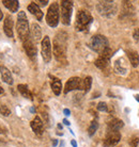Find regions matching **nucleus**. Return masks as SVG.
<instances>
[{
	"mask_svg": "<svg viewBox=\"0 0 139 147\" xmlns=\"http://www.w3.org/2000/svg\"><path fill=\"white\" fill-rule=\"evenodd\" d=\"M2 18H3V14H2V12L0 10V20H2Z\"/></svg>",
	"mask_w": 139,
	"mask_h": 147,
	"instance_id": "nucleus-35",
	"label": "nucleus"
},
{
	"mask_svg": "<svg viewBox=\"0 0 139 147\" xmlns=\"http://www.w3.org/2000/svg\"><path fill=\"white\" fill-rule=\"evenodd\" d=\"M39 3H40L42 7H45V5L48 3V1L47 0H43V1H39Z\"/></svg>",
	"mask_w": 139,
	"mask_h": 147,
	"instance_id": "nucleus-30",
	"label": "nucleus"
},
{
	"mask_svg": "<svg viewBox=\"0 0 139 147\" xmlns=\"http://www.w3.org/2000/svg\"><path fill=\"white\" fill-rule=\"evenodd\" d=\"M123 126H124V123L121 119L114 118L108 123V131H119Z\"/></svg>",
	"mask_w": 139,
	"mask_h": 147,
	"instance_id": "nucleus-18",
	"label": "nucleus"
},
{
	"mask_svg": "<svg viewBox=\"0 0 139 147\" xmlns=\"http://www.w3.org/2000/svg\"><path fill=\"white\" fill-rule=\"evenodd\" d=\"M121 140V134L119 131H108L104 140V146L112 147L116 146Z\"/></svg>",
	"mask_w": 139,
	"mask_h": 147,
	"instance_id": "nucleus-11",
	"label": "nucleus"
},
{
	"mask_svg": "<svg viewBox=\"0 0 139 147\" xmlns=\"http://www.w3.org/2000/svg\"><path fill=\"white\" fill-rule=\"evenodd\" d=\"M30 126L32 128L33 132L35 133L37 136H42L43 132H44V124H43L42 119L39 116H35V117L33 118V121H31Z\"/></svg>",
	"mask_w": 139,
	"mask_h": 147,
	"instance_id": "nucleus-13",
	"label": "nucleus"
},
{
	"mask_svg": "<svg viewBox=\"0 0 139 147\" xmlns=\"http://www.w3.org/2000/svg\"><path fill=\"white\" fill-rule=\"evenodd\" d=\"M58 128H59V129H62V126H61L60 124H59V125H58Z\"/></svg>",
	"mask_w": 139,
	"mask_h": 147,
	"instance_id": "nucleus-39",
	"label": "nucleus"
},
{
	"mask_svg": "<svg viewBox=\"0 0 139 147\" xmlns=\"http://www.w3.org/2000/svg\"><path fill=\"white\" fill-rule=\"evenodd\" d=\"M133 37H134V40L139 42V29H135L134 31V33H133Z\"/></svg>",
	"mask_w": 139,
	"mask_h": 147,
	"instance_id": "nucleus-29",
	"label": "nucleus"
},
{
	"mask_svg": "<svg viewBox=\"0 0 139 147\" xmlns=\"http://www.w3.org/2000/svg\"><path fill=\"white\" fill-rule=\"evenodd\" d=\"M126 55L132 64L133 67H137L139 65V55L135 50H126Z\"/></svg>",
	"mask_w": 139,
	"mask_h": 147,
	"instance_id": "nucleus-20",
	"label": "nucleus"
},
{
	"mask_svg": "<svg viewBox=\"0 0 139 147\" xmlns=\"http://www.w3.org/2000/svg\"><path fill=\"white\" fill-rule=\"evenodd\" d=\"M16 30H17V34L18 37L22 42L29 38L30 29H29V22L28 18L25 12L20 11L17 15V22H16Z\"/></svg>",
	"mask_w": 139,
	"mask_h": 147,
	"instance_id": "nucleus-1",
	"label": "nucleus"
},
{
	"mask_svg": "<svg viewBox=\"0 0 139 147\" xmlns=\"http://www.w3.org/2000/svg\"><path fill=\"white\" fill-rule=\"evenodd\" d=\"M97 128H99V123L96 121H92L91 124H90V126H89V129H88V133L89 136H92L93 134L95 133V131L97 130Z\"/></svg>",
	"mask_w": 139,
	"mask_h": 147,
	"instance_id": "nucleus-24",
	"label": "nucleus"
},
{
	"mask_svg": "<svg viewBox=\"0 0 139 147\" xmlns=\"http://www.w3.org/2000/svg\"><path fill=\"white\" fill-rule=\"evenodd\" d=\"M0 114H2L3 116H9L11 114V111H10V109L7 106L2 105V106H0Z\"/></svg>",
	"mask_w": 139,
	"mask_h": 147,
	"instance_id": "nucleus-26",
	"label": "nucleus"
},
{
	"mask_svg": "<svg viewBox=\"0 0 139 147\" xmlns=\"http://www.w3.org/2000/svg\"><path fill=\"white\" fill-rule=\"evenodd\" d=\"M57 145H58V140H56V139L55 140H52V146L56 147Z\"/></svg>",
	"mask_w": 139,
	"mask_h": 147,
	"instance_id": "nucleus-33",
	"label": "nucleus"
},
{
	"mask_svg": "<svg viewBox=\"0 0 139 147\" xmlns=\"http://www.w3.org/2000/svg\"><path fill=\"white\" fill-rule=\"evenodd\" d=\"M30 33H31V36H32V40H34V42H39L42 38V30H41V27L37 24H32L31 25Z\"/></svg>",
	"mask_w": 139,
	"mask_h": 147,
	"instance_id": "nucleus-17",
	"label": "nucleus"
},
{
	"mask_svg": "<svg viewBox=\"0 0 139 147\" xmlns=\"http://www.w3.org/2000/svg\"><path fill=\"white\" fill-rule=\"evenodd\" d=\"M13 26H14V22H13L12 16L7 15L5 19H4L3 24V31L4 33L7 34V37H13Z\"/></svg>",
	"mask_w": 139,
	"mask_h": 147,
	"instance_id": "nucleus-14",
	"label": "nucleus"
},
{
	"mask_svg": "<svg viewBox=\"0 0 139 147\" xmlns=\"http://www.w3.org/2000/svg\"><path fill=\"white\" fill-rule=\"evenodd\" d=\"M71 144H72V146H73V147H77V143H76V141H75V140L71 141Z\"/></svg>",
	"mask_w": 139,
	"mask_h": 147,
	"instance_id": "nucleus-32",
	"label": "nucleus"
},
{
	"mask_svg": "<svg viewBox=\"0 0 139 147\" xmlns=\"http://www.w3.org/2000/svg\"><path fill=\"white\" fill-rule=\"evenodd\" d=\"M2 3L4 4V7H7L12 13L18 11L19 7V2L17 0H2Z\"/></svg>",
	"mask_w": 139,
	"mask_h": 147,
	"instance_id": "nucleus-21",
	"label": "nucleus"
},
{
	"mask_svg": "<svg viewBox=\"0 0 139 147\" xmlns=\"http://www.w3.org/2000/svg\"><path fill=\"white\" fill-rule=\"evenodd\" d=\"M50 78L52 79L51 80V88H52V92L55 93V95L59 96L61 94V91H62V83H61V81L59 80L58 78H54L51 77Z\"/></svg>",
	"mask_w": 139,
	"mask_h": 147,
	"instance_id": "nucleus-19",
	"label": "nucleus"
},
{
	"mask_svg": "<svg viewBox=\"0 0 139 147\" xmlns=\"http://www.w3.org/2000/svg\"><path fill=\"white\" fill-rule=\"evenodd\" d=\"M4 132V130H3V128H2V127H1V126H0V134H2V133Z\"/></svg>",
	"mask_w": 139,
	"mask_h": 147,
	"instance_id": "nucleus-36",
	"label": "nucleus"
},
{
	"mask_svg": "<svg viewBox=\"0 0 139 147\" xmlns=\"http://www.w3.org/2000/svg\"><path fill=\"white\" fill-rule=\"evenodd\" d=\"M91 85H92V78L90 76L84 78V92H89L90 91V88H91Z\"/></svg>",
	"mask_w": 139,
	"mask_h": 147,
	"instance_id": "nucleus-25",
	"label": "nucleus"
},
{
	"mask_svg": "<svg viewBox=\"0 0 139 147\" xmlns=\"http://www.w3.org/2000/svg\"><path fill=\"white\" fill-rule=\"evenodd\" d=\"M97 110L101 111V112H107L108 111V106H107L106 102H99L97 105Z\"/></svg>",
	"mask_w": 139,
	"mask_h": 147,
	"instance_id": "nucleus-27",
	"label": "nucleus"
},
{
	"mask_svg": "<svg viewBox=\"0 0 139 147\" xmlns=\"http://www.w3.org/2000/svg\"><path fill=\"white\" fill-rule=\"evenodd\" d=\"M135 99L139 102V95H136V96H135Z\"/></svg>",
	"mask_w": 139,
	"mask_h": 147,
	"instance_id": "nucleus-37",
	"label": "nucleus"
},
{
	"mask_svg": "<svg viewBox=\"0 0 139 147\" xmlns=\"http://www.w3.org/2000/svg\"><path fill=\"white\" fill-rule=\"evenodd\" d=\"M17 90H18V92L22 94L25 98H27V99H30L32 100L33 97H32V94L30 93L29 88H28V86L26 84H18V86H17Z\"/></svg>",
	"mask_w": 139,
	"mask_h": 147,
	"instance_id": "nucleus-23",
	"label": "nucleus"
},
{
	"mask_svg": "<svg viewBox=\"0 0 139 147\" xmlns=\"http://www.w3.org/2000/svg\"><path fill=\"white\" fill-rule=\"evenodd\" d=\"M80 91L84 90V80H81L79 77L70 78L64 86V94L72 92V91Z\"/></svg>",
	"mask_w": 139,
	"mask_h": 147,
	"instance_id": "nucleus-9",
	"label": "nucleus"
},
{
	"mask_svg": "<svg viewBox=\"0 0 139 147\" xmlns=\"http://www.w3.org/2000/svg\"><path fill=\"white\" fill-rule=\"evenodd\" d=\"M96 10L104 17H112L117 13V5L114 1H99L96 4Z\"/></svg>",
	"mask_w": 139,
	"mask_h": 147,
	"instance_id": "nucleus-3",
	"label": "nucleus"
},
{
	"mask_svg": "<svg viewBox=\"0 0 139 147\" xmlns=\"http://www.w3.org/2000/svg\"><path fill=\"white\" fill-rule=\"evenodd\" d=\"M24 49H25L26 53H27V55H28L29 58H31V59H34V58H35V55H37V46H35L34 42H33L30 37L24 42Z\"/></svg>",
	"mask_w": 139,
	"mask_h": 147,
	"instance_id": "nucleus-12",
	"label": "nucleus"
},
{
	"mask_svg": "<svg viewBox=\"0 0 139 147\" xmlns=\"http://www.w3.org/2000/svg\"><path fill=\"white\" fill-rule=\"evenodd\" d=\"M60 18V10H59V4L57 2H54L49 5L46 14V22L51 28H56L59 24Z\"/></svg>",
	"mask_w": 139,
	"mask_h": 147,
	"instance_id": "nucleus-6",
	"label": "nucleus"
},
{
	"mask_svg": "<svg viewBox=\"0 0 139 147\" xmlns=\"http://www.w3.org/2000/svg\"><path fill=\"white\" fill-rule=\"evenodd\" d=\"M0 73H1V78H2V81L5 82L7 84H13V77H12L11 71L7 69L5 66H0Z\"/></svg>",
	"mask_w": 139,
	"mask_h": 147,
	"instance_id": "nucleus-15",
	"label": "nucleus"
},
{
	"mask_svg": "<svg viewBox=\"0 0 139 147\" xmlns=\"http://www.w3.org/2000/svg\"><path fill=\"white\" fill-rule=\"evenodd\" d=\"M28 11L32 15H34L37 20H42V18H43V12L41 11V9L35 2H31L28 5Z\"/></svg>",
	"mask_w": 139,
	"mask_h": 147,
	"instance_id": "nucleus-16",
	"label": "nucleus"
},
{
	"mask_svg": "<svg viewBox=\"0 0 139 147\" xmlns=\"http://www.w3.org/2000/svg\"><path fill=\"white\" fill-rule=\"evenodd\" d=\"M92 20H93V17H92L91 13L86 10H81L77 13L76 16V29L78 31L88 30Z\"/></svg>",
	"mask_w": 139,
	"mask_h": 147,
	"instance_id": "nucleus-2",
	"label": "nucleus"
},
{
	"mask_svg": "<svg viewBox=\"0 0 139 147\" xmlns=\"http://www.w3.org/2000/svg\"><path fill=\"white\" fill-rule=\"evenodd\" d=\"M54 55H55L56 59L59 62H65L66 61V47H65V42L62 40L60 34L56 36L54 40Z\"/></svg>",
	"mask_w": 139,
	"mask_h": 147,
	"instance_id": "nucleus-4",
	"label": "nucleus"
},
{
	"mask_svg": "<svg viewBox=\"0 0 139 147\" xmlns=\"http://www.w3.org/2000/svg\"><path fill=\"white\" fill-rule=\"evenodd\" d=\"M111 55H112V51H111V49L109 47L105 49L102 53H99V57L97 59L95 60V66L99 67V69H106L107 67H108V64H109V60L111 58Z\"/></svg>",
	"mask_w": 139,
	"mask_h": 147,
	"instance_id": "nucleus-8",
	"label": "nucleus"
},
{
	"mask_svg": "<svg viewBox=\"0 0 139 147\" xmlns=\"http://www.w3.org/2000/svg\"><path fill=\"white\" fill-rule=\"evenodd\" d=\"M89 46L95 52L102 53L105 49L109 47V43H108V40L104 35L97 34V35H94V36L91 37V40L89 42Z\"/></svg>",
	"mask_w": 139,
	"mask_h": 147,
	"instance_id": "nucleus-5",
	"label": "nucleus"
},
{
	"mask_svg": "<svg viewBox=\"0 0 139 147\" xmlns=\"http://www.w3.org/2000/svg\"><path fill=\"white\" fill-rule=\"evenodd\" d=\"M72 11H73V2L70 0L61 1V18L62 22L66 26L71 24V17H72Z\"/></svg>",
	"mask_w": 139,
	"mask_h": 147,
	"instance_id": "nucleus-7",
	"label": "nucleus"
},
{
	"mask_svg": "<svg viewBox=\"0 0 139 147\" xmlns=\"http://www.w3.org/2000/svg\"><path fill=\"white\" fill-rule=\"evenodd\" d=\"M63 113H64V115L69 116V115H71V111H70L69 109H64V110H63Z\"/></svg>",
	"mask_w": 139,
	"mask_h": 147,
	"instance_id": "nucleus-31",
	"label": "nucleus"
},
{
	"mask_svg": "<svg viewBox=\"0 0 139 147\" xmlns=\"http://www.w3.org/2000/svg\"><path fill=\"white\" fill-rule=\"evenodd\" d=\"M139 143V139L137 136H133L132 139H131V146L132 147H136L138 145Z\"/></svg>",
	"mask_w": 139,
	"mask_h": 147,
	"instance_id": "nucleus-28",
	"label": "nucleus"
},
{
	"mask_svg": "<svg viewBox=\"0 0 139 147\" xmlns=\"http://www.w3.org/2000/svg\"><path fill=\"white\" fill-rule=\"evenodd\" d=\"M42 57L45 62L48 63L51 60V44L49 36H45L42 40Z\"/></svg>",
	"mask_w": 139,
	"mask_h": 147,
	"instance_id": "nucleus-10",
	"label": "nucleus"
},
{
	"mask_svg": "<svg viewBox=\"0 0 139 147\" xmlns=\"http://www.w3.org/2000/svg\"><path fill=\"white\" fill-rule=\"evenodd\" d=\"M3 93V88H1V86H0V95Z\"/></svg>",
	"mask_w": 139,
	"mask_h": 147,
	"instance_id": "nucleus-38",
	"label": "nucleus"
},
{
	"mask_svg": "<svg viewBox=\"0 0 139 147\" xmlns=\"http://www.w3.org/2000/svg\"><path fill=\"white\" fill-rule=\"evenodd\" d=\"M122 62H123L122 59L117 60V61L114 62V70H116V73L119 74V75L124 76V75H126V73H127V68L123 66V63Z\"/></svg>",
	"mask_w": 139,
	"mask_h": 147,
	"instance_id": "nucleus-22",
	"label": "nucleus"
},
{
	"mask_svg": "<svg viewBox=\"0 0 139 147\" xmlns=\"http://www.w3.org/2000/svg\"><path fill=\"white\" fill-rule=\"evenodd\" d=\"M63 124L66 126H70V121H67V119H63Z\"/></svg>",
	"mask_w": 139,
	"mask_h": 147,
	"instance_id": "nucleus-34",
	"label": "nucleus"
}]
</instances>
